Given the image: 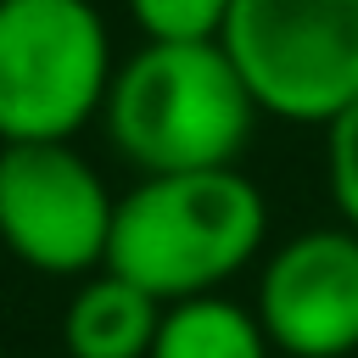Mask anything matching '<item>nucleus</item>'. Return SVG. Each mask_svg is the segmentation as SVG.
<instances>
[{
  "mask_svg": "<svg viewBox=\"0 0 358 358\" xmlns=\"http://www.w3.org/2000/svg\"><path fill=\"white\" fill-rule=\"evenodd\" d=\"M218 45L257 117L330 129L358 101V0H235Z\"/></svg>",
  "mask_w": 358,
  "mask_h": 358,
  "instance_id": "4",
  "label": "nucleus"
},
{
  "mask_svg": "<svg viewBox=\"0 0 358 358\" xmlns=\"http://www.w3.org/2000/svg\"><path fill=\"white\" fill-rule=\"evenodd\" d=\"M162 324V302L129 285L123 274L101 268L73 285L62 308V347L67 358H151Z\"/></svg>",
  "mask_w": 358,
  "mask_h": 358,
  "instance_id": "7",
  "label": "nucleus"
},
{
  "mask_svg": "<svg viewBox=\"0 0 358 358\" xmlns=\"http://www.w3.org/2000/svg\"><path fill=\"white\" fill-rule=\"evenodd\" d=\"M235 0H123L145 45H218Z\"/></svg>",
  "mask_w": 358,
  "mask_h": 358,
  "instance_id": "9",
  "label": "nucleus"
},
{
  "mask_svg": "<svg viewBox=\"0 0 358 358\" xmlns=\"http://www.w3.org/2000/svg\"><path fill=\"white\" fill-rule=\"evenodd\" d=\"M101 129L112 151L140 173H201L241 168L257 106L229 67L224 45H145L117 62Z\"/></svg>",
  "mask_w": 358,
  "mask_h": 358,
  "instance_id": "2",
  "label": "nucleus"
},
{
  "mask_svg": "<svg viewBox=\"0 0 358 358\" xmlns=\"http://www.w3.org/2000/svg\"><path fill=\"white\" fill-rule=\"evenodd\" d=\"M117 56L95 0H0V145H73Z\"/></svg>",
  "mask_w": 358,
  "mask_h": 358,
  "instance_id": "3",
  "label": "nucleus"
},
{
  "mask_svg": "<svg viewBox=\"0 0 358 358\" xmlns=\"http://www.w3.org/2000/svg\"><path fill=\"white\" fill-rule=\"evenodd\" d=\"M0 358H6V352H0Z\"/></svg>",
  "mask_w": 358,
  "mask_h": 358,
  "instance_id": "11",
  "label": "nucleus"
},
{
  "mask_svg": "<svg viewBox=\"0 0 358 358\" xmlns=\"http://www.w3.org/2000/svg\"><path fill=\"white\" fill-rule=\"evenodd\" d=\"M268 336L257 324V313L224 291L213 296H190V302H168L151 358H268Z\"/></svg>",
  "mask_w": 358,
  "mask_h": 358,
  "instance_id": "8",
  "label": "nucleus"
},
{
  "mask_svg": "<svg viewBox=\"0 0 358 358\" xmlns=\"http://www.w3.org/2000/svg\"><path fill=\"white\" fill-rule=\"evenodd\" d=\"M117 196L78 145H0V246L45 280L106 268Z\"/></svg>",
  "mask_w": 358,
  "mask_h": 358,
  "instance_id": "5",
  "label": "nucleus"
},
{
  "mask_svg": "<svg viewBox=\"0 0 358 358\" xmlns=\"http://www.w3.org/2000/svg\"><path fill=\"white\" fill-rule=\"evenodd\" d=\"M252 313L285 358L358 352V229L313 224L285 235L257 263Z\"/></svg>",
  "mask_w": 358,
  "mask_h": 358,
  "instance_id": "6",
  "label": "nucleus"
},
{
  "mask_svg": "<svg viewBox=\"0 0 358 358\" xmlns=\"http://www.w3.org/2000/svg\"><path fill=\"white\" fill-rule=\"evenodd\" d=\"M268 252V196L246 168L157 173L117 196L106 268L145 296H213Z\"/></svg>",
  "mask_w": 358,
  "mask_h": 358,
  "instance_id": "1",
  "label": "nucleus"
},
{
  "mask_svg": "<svg viewBox=\"0 0 358 358\" xmlns=\"http://www.w3.org/2000/svg\"><path fill=\"white\" fill-rule=\"evenodd\" d=\"M324 185L347 229H358V101L324 129Z\"/></svg>",
  "mask_w": 358,
  "mask_h": 358,
  "instance_id": "10",
  "label": "nucleus"
}]
</instances>
